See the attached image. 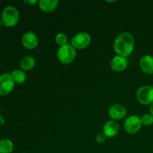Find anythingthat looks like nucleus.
<instances>
[{"mask_svg": "<svg viewBox=\"0 0 153 153\" xmlns=\"http://www.w3.org/2000/svg\"><path fill=\"white\" fill-rule=\"evenodd\" d=\"M39 7L43 12H52L58 7V1L57 0H40L38 1Z\"/></svg>", "mask_w": 153, "mask_h": 153, "instance_id": "obj_13", "label": "nucleus"}, {"mask_svg": "<svg viewBox=\"0 0 153 153\" xmlns=\"http://www.w3.org/2000/svg\"><path fill=\"white\" fill-rule=\"evenodd\" d=\"M120 126L117 122L115 120H108L103 126V133L107 137H112L116 136L119 132Z\"/></svg>", "mask_w": 153, "mask_h": 153, "instance_id": "obj_11", "label": "nucleus"}, {"mask_svg": "<svg viewBox=\"0 0 153 153\" xmlns=\"http://www.w3.org/2000/svg\"><path fill=\"white\" fill-rule=\"evenodd\" d=\"M141 120L137 115H131L128 117L124 122V128L128 134H135L138 132L142 126Z\"/></svg>", "mask_w": 153, "mask_h": 153, "instance_id": "obj_6", "label": "nucleus"}, {"mask_svg": "<svg viewBox=\"0 0 153 153\" xmlns=\"http://www.w3.org/2000/svg\"><path fill=\"white\" fill-rule=\"evenodd\" d=\"M106 138H107V137L104 133H100L96 137V140H97V143H103L106 140Z\"/></svg>", "mask_w": 153, "mask_h": 153, "instance_id": "obj_19", "label": "nucleus"}, {"mask_svg": "<svg viewBox=\"0 0 153 153\" xmlns=\"http://www.w3.org/2000/svg\"><path fill=\"white\" fill-rule=\"evenodd\" d=\"M91 42V37L87 32H79L72 38L71 45L76 49H86Z\"/></svg>", "mask_w": 153, "mask_h": 153, "instance_id": "obj_5", "label": "nucleus"}, {"mask_svg": "<svg viewBox=\"0 0 153 153\" xmlns=\"http://www.w3.org/2000/svg\"><path fill=\"white\" fill-rule=\"evenodd\" d=\"M13 149V143L9 139L0 140V153H11Z\"/></svg>", "mask_w": 153, "mask_h": 153, "instance_id": "obj_16", "label": "nucleus"}, {"mask_svg": "<svg viewBox=\"0 0 153 153\" xmlns=\"http://www.w3.org/2000/svg\"><path fill=\"white\" fill-rule=\"evenodd\" d=\"M1 19L6 27L15 26L19 20V10L13 6H7L1 13Z\"/></svg>", "mask_w": 153, "mask_h": 153, "instance_id": "obj_2", "label": "nucleus"}, {"mask_svg": "<svg viewBox=\"0 0 153 153\" xmlns=\"http://www.w3.org/2000/svg\"><path fill=\"white\" fill-rule=\"evenodd\" d=\"M14 83L22 85L25 83L27 79V75L22 70H15L10 74Z\"/></svg>", "mask_w": 153, "mask_h": 153, "instance_id": "obj_15", "label": "nucleus"}, {"mask_svg": "<svg viewBox=\"0 0 153 153\" xmlns=\"http://www.w3.org/2000/svg\"><path fill=\"white\" fill-rule=\"evenodd\" d=\"M142 125L145 126H149L153 124V116L151 114H145L140 117Z\"/></svg>", "mask_w": 153, "mask_h": 153, "instance_id": "obj_18", "label": "nucleus"}, {"mask_svg": "<svg viewBox=\"0 0 153 153\" xmlns=\"http://www.w3.org/2000/svg\"><path fill=\"white\" fill-rule=\"evenodd\" d=\"M76 57V49L71 44L60 46L57 51V58L58 61L64 64H71Z\"/></svg>", "mask_w": 153, "mask_h": 153, "instance_id": "obj_3", "label": "nucleus"}, {"mask_svg": "<svg viewBox=\"0 0 153 153\" xmlns=\"http://www.w3.org/2000/svg\"><path fill=\"white\" fill-rule=\"evenodd\" d=\"M15 83L10 74H2L0 76V96H6L14 88Z\"/></svg>", "mask_w": 153, "mask_h": 153, "instance_id": "obj_7", "label": "nucleus"}, {"mask_svg": "<svg viewBox=\"0 0 153 153\" xmlns=\"http://www.w3.org/2000/svg\"><path fill=\"white\" fill-rule=\"evenodd\" d=\"M127 111L123 105L120 104H114L108 109V114L113 120H120L126 116Z\"/></svg>", "mask_w": 153, "mask_h": 153, "instance_id": "obj_9", "label": "nucleus"}, {"mask_svg": "<svg viewBox=\"0 0 153 153\" xmlns=\"http://www.w3.org/2000/svg\"><path fill=\"white\" fill-rule=\"evenodd\" d=\"M140 67L146 74H153V57L149 55H143L140 60Z\"/></svg>", "mask_w": 153, "mask_h": 153, "instance_id": "obj_12", "label": "nucleus"}, {"mask_svg": "<svg viewBox=\"0 0 153 153\" xmlns=\"http://www.w3.org/2000/svg\"><path fill=\"white\" fill-rule=\"evenodd\" d=\"M128 66L127 58L120 55H116L111 59L110 62V67L111 70L115 72H122L126 70Z\"/></svg>", "mask_w": 153, "mask_h": 153, "instance_id": "obj_10", "label": "nucleus"}, {"mask_svg": "<svg viewBox=\"0 0 153 153\" xmlns=\"http://www.w3.org/2000/svg\"><path fill=\"white\" fill-rule=\"evenodd\" d=\"M149 111H150V114L153 116V102L150 105V108H149Z\"/></svg>", "mask_w": 153, "mask_h": 153, "instance_id": "obj_22", "label": "nucleus"}, {"mask_svg": "<svg viewBox=\"0 0 153 153\" xmlns=\"http://www.w3.org/2000/svg\"><path fill=\"white\" fill-rule=\"evenodd\" d=\"M39 40L34 32L28 31L24 33L22 37V44L25 49H34L38 46Z\"/></svg>", "mask_w": 153, "mask_h": 153, "instance_id": "obj_8", "label": "nucleus"}, {"mask_svg": "<svg viewBox=\"0 0 153 153\" xmlns=\"http://www.w3.org/2000/svg\"><path fill=\"white\" fill-rule=\"evenodd\" d=\"M134 48V39L129 32H122L115 38L114 50L117 55L127 58L131 55Z\"/></svg>", "mask_w": 153, "mask_h": 153, "instance_id": "obj_1", "label": "nucleus"}, {"mask_svg": "<svg viewBox=\"0 0 153 153\" xmlns=\"http://www.w3.org/2000/svg\"><path fill=\"white\" fill-rule=\"evenodd\" d=\"M136 97L140 104L151 105L153 102V87H140L136 93Z\"/></svg>", "mask_w": 153, "mask_h": 153, "instance_id": "obj_4", "label": "nucleus"}, {"mask_svg": "<svg viewBox=\"0 0 153 153\" xmlns=\"http://www.w3.org/2000/svg\"><path fill=\"white\" fill-rule=\"evenodd\" d=\"M4 123V119L1 115H0V126L3 125Z\"/></svg>", "mask_w": 153, "mask_h": 153, "instance_id": "obj_21", "label": "nucleus"}, {"mask_svg": "<svg viewBox=\"0 0 153 153\" xmlns=\"http://www.w3.org/2000/svg\"><path fill=\"white\" fill-rule=\"evenodd\" d=\"M55 42L59 46L67 44V36L64 33H58L55 37Z\"/></svg>", "mask_w": 153, "mask_h": 153, "instance_id": "obj_17", "label": "nucleus"}, {"mask_svg": "<svg viewBox=\"0 0 153 153\" xmlns=\"http://www.w3.org/2000/svg\"><path fill=\"white\" fill-rule=\"evenodd\" d=\"M2 20H1V18H0V26H1V25H2Z\"/></svg>", "mask_w": 153, "mask_h": 153, "instance_id": "obj_23", "label": "nucleus"}, {"mask_svg": "<svg viewBox=\"0 0 153 153\" xmlns=\"http://www.w3.org/2000/svg\"><path fill=\"white\" fill-rule=\"evenodd\" d=\"M36 64V61L34 58L30 55H27V56L23 57L22 59L20 60L19 62V66H20L21 69L25 71H28V70H32Z\"/></svg>", "mask_w": 153, "mask_h": 153, "instance_id": "obj_14", "label": "nucleus"}, {"mask_svg": "<svg viewBox=\"0 0 153 153\" xmlns=\"http://www.w3.org/2000/svg\"><path fill=\"white\" fill-rule=\"evenodd\" d=\"M25 1L26 4H29V5H34V4H35L37 2V1H36V0H25Z\"/></svg>", "mask_w": 153, "mask_h": 153, "instance_id": "obj_20", "label": "nucleus"}, {"mask_svg": "<svg viewBox=\"0 0 153 153\" xmlns=\"http://www.w3.org/2000/svg\"><path fill=\"white\" fill-rule=\"evenodd\" d=\"M152 75H153V74H152Z\"/></svg>", "mask_w": 153, "mask_h": 153, "instance_id": "obj_24", "label": "nucleus"}]
</instances>
